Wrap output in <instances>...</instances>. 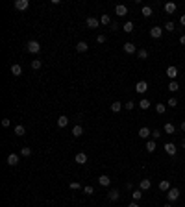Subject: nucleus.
<instances>
[{
    "mask_svg": "<svg viewBox=\"0 0 185 207\" xmlns=\"http://www.w3.org/2000/svg\"><path fill=\"white\" fill-rule=\"evenodd\" d=\"M26 50H28L30 54L41 52V43H39V41H28V43H26Z\"/></svg>",
    "mask_w": 185,
    "mask_h": 207,
    "instance_id": "obj_1",
    "label": "nucleus"
},
{
    "mask_svg": "<svg viewBox=\"0 0 185 207\" xmlns=\"http://www.w3.org/2000/svg\"><path fill=\"white\" fill-rule=\"evenodd\" d=\"M15 8L19 11H26L30 8V0H15Z\"/></svg>",
    "mask_w": 185,
    "mask_h": 207,
    "instance_id": "obj_2",
    "label": "nucleus"
},
{
    "mask_svg": "<svg viewBox=\"0 0 185 207\" xmlns=\"http://www.w3.org/2000/svg\"><path fill=\"white\" fill-rule=\"evenodd\" d=\"M178 198H180V189H176V187H174V189H170V191L167 192V200H169L170 203H172V202H176Z\"/></svg>",
    "mask_w": 185,
    "mask_h": 207,
    "instance_id": "obj_3",
    "label": "nucleus"
},
{
    "mask_svg": "<svg viewBox=\"0 0 185 207\" xmlns=\"http://www.w3.org/2000/svg\"><path fill=\"white\" fill-rule=\"evenodd\" d=\"M163 28H161V26H152L150 28V37H154V39H159L161 35H163Z\"/></svg>",
    "mask_w": 185,
    "mask_h": 207,
    "instance_id": "obj_4",
    "label": "nucleus"
},
{
    "mask_svg": "<svg viewBox=\"0 0 185 207\" xmlns=\"http://www.w3.org/2000/svg\"><path fill=\"white\" fill-rule=\"evenodd\" d=\"M135 91H137L139 95H145L146 91H148V83L146 81H137L135 83Z\"/></svg>",
    "mask_w": 185,
    "mask_h": 207,
    "instance_id": "obj_5",
    "label": "nucleus"
},
{
    "mask_svg": "<svg viewBox=\"0 0 185 207\" xmlns=\"http://www.w3.org/2000/svg\"><path fill=\"white\" fill-rule=\"evenodd\" d=\"M137 135L141 137V139H148V137L152 135V129H150V128H146V126H143V128H139Z\"/></svg>",
    "mask_w": 185,
    "mask_h": 207,
    "instance_id": "obj_6",
    "label": "nucleus"
},
{
    "mask_svg": "<svg viewBox=\"0 0 185 207\" xmlns=\"http://www.w3.org/2000/svg\"><path fill=\"white\" fill-rule=\"evenodd\" d=\"M85 24H87V28H98L100 26V20L95 19V17H87L85 19Z\"/></svg>",
    "mask_w": 185,
    "mask_h": 207,
    "instance_id": "obj_7",
    "label": "nucleus"
},
{
    "mask_svg": "<svg viewBox=\"0 0 185 207\" xmlns=\"http://www.w3.org/2000/svg\"><path fill=\"white\" fill-rule=\"evenodd\" d=\"M124 52L126 54H137V47H135V44L133 43H124Z\"/></svg>",
    "mask_w": 185,
    "mask_h": 207,
    "instance_id": "obj_8",
    "label": "nucleus"
},
{
    "mask_svg": "<svg viewBox=\"0 0 185 207\" xmlns=\"http://www.w3.org/2000/svg\"><path fill=\"white\" fill-rule=\"evenodd\" d=\"M74 161H76L78 165H85V163H87V154H85V152H80V154H76Z\"/></svg>",
    "mask_w": 185,
    "mask_h": 207,
    "instance_id": "obj_9",
    "label": "nucleus"
},
{
    "mask_svg": "<svg viewBox=\"0 0 185 207\" xmlns=\"http://www.w3.org/2000/svg\"><path fill=\"white\" fill-rule=\"evenodd\" d=\"M115 13H117L119 17H124V15L128 13V8H126L124 4H117V6H115Z\"/></svg>",
    "mask_w": 185,
    "mask_h": 207,
    "instance_id": "obj_10",
    "label": "nucleus"
},
{
    "mask_svg": "<svg viewBox=\"0 0 185 207\" xmlns=\"http://www.w3.org/2000/svg\"><path fill=\"white\" fill-rule=\"evenodd\" d=\"M167 76H169V78H170V80H172V81H174V80H176V78H178V68H176V67H174V65H172V67H169V68H167Z\"/></svg>",
    "mask_w": 185,
    "mask_h": 207,
    "instance_id": "obj_11",
    "label": "nucleus"
},
{
    "mask_svg": "<svg viewBox=\"0 0 185 207\" xmlns=\"http://www.w3.org/2000/svg\"><path fill=\"white\" fill-rule=\"evenodd\" d=\"M6 161H8L9 167H15V165H19V155H17V154H9Z\"/></svg>",
    "mask_w": 185,
    "mask_h": 207,
    "instance_id": "obj_12",
    "label": "nucleus"
},
{
    "mask_svg": "<svg viewBox=\"0 0 185 207\" xmlns=\"http://www.w3.org/2000/svg\"><path fill=\"white\" fill-rule=\"evenodd\" d=\"M152 187V181L148 179V178H145V179H141V183H139V189L141 191H148Z\"/></svg>",
    "mask_w": 185,
    "mask_h": 207,
    "instance_id": "obj_13",
    "label": "nucleus"
},
{
    "mask_svg": "<svg viewBox=\"0 0 185 207\" xmlns=\"http://www.w3.org/2000/svg\"><path fill=\"white\" fill-rule=\"evenodd\" d=\"M107 198H109L111 202H117V200L120 198V192H119L117 189H113V191H109V192H107Z\"/></svg>",
    "mask_w": 185,
    "mask_h": 207,
    "instance_id": "obj_14",
    "label": "nucleus"
},
{
    "mask_svg": "<svg viewBox=\"0 0 185 207\" xmlns=\"http://www.w3.org/2000/svg\"><path fill=\"white\" fill-rule=\"evenodd\" d=\"M165 152H167L169 155H176V152H178V148H176V146H174L172 143H167V144H165Z\"/></svg>",
    "mask_w": 185,
    "mask_h": 207,
    "instance_id": "obj_15",
    "label": "nucleus"
},
{
    "mask_svg": "<svg viewBox=\"0 0 185 207\" xmlns=\"http://www.w3.org/2000/svg\"><path fill=\"white\" fill-rule=\"evenodd\" d=\"M76 50L78 52H87L89 50V44L85 41H80V43H76Z\"/></svg>",
    "mask_w": 185,
    "mask_h": 207,
    "instance_id": "obj_16",
    "label": "nucleus"
},
{
    "mask_svg": "<svg viewBox=\"0 0 185 207\" xmlns=\"http://www.w3.org/2000/svg\"><path fill=\"white\" fill-rule=\"evenodd\" d=\"M176 9H178V6H176L174 2H167V4H165V13L170 15V13H174Z\"/></svg>",
    "mask_w": 185,
    "mask_h": 207,
    "instance_id": "obj_17",
    "label": "nucleus"
},
{
    "mask_svg": "<svg viewBox=\"0 0 185 207\" xmlns=\"http://www.w3.org/2000/svg\"><path fill=\"white\" fill-rule=\"evenodd\" d=\"M155 148H157L155 141H154V139H150V141L146 143V152H148V154H154V152H155Z\"/></svg>",
    "mask_w": 185,
    "mask_h": 207,
    "instance_id": "obj_18",
    "label": "nucleus"
},
{
    "mask_svg": "<svg viewBox=\"0 0 185 207\" xmlns=\"http://www.w3.org/2000/svg\"><path fill=\"white\" fill-rule=\"evenodd\" d=\"M159 191H163V192H169V191H170V183H169L167 179L159 181Z\"/></svg>",
    "mask_w": 185,
    "mask_h": 207,
    "instance_id": "obj_19",
    "label": "nucleus"
},
{
    "mask_svg": "<svg viewBox=\"0 0 185 207\" xmlns=\"http://www.w3.org/2000/svg\"><path fill=\"white\" fill-rule=\"evenodd\" d=\"M98 183H100L102 187H109V183H111V178H109V176H100V178H98Z\"/></svg>",
    "mask_w": 185,
    "mask_h": 207,
    "instance_id": "obj_20",
    "label": "nucleus"
},
{
    "mask_svg": "<svg viewBox=\"0 0 185 207\" xmlns=\"http://www.w3.org/2000/svg\"><path fill=\"white\" fill-rule=\"evenodd\" d=\"M11 74H13V76H20V74H22V67L17 65V63L11 65Z\"/></svg>",
    "mask_w": 185,
    "mask_h": 207,
    "instance_id": "obj_21",
    "label": "nucleus"
},
{
    "mask_svg": "<svg viewBox=\"0 0 185 207\" xmlns=\"http://www.w3.org/2000/svg\"><path fill=\"white\" fill-rule=\"evenodd\" d=\"M143 192L145 191H141V189H133V192H131V196H133V202H139L143 198Z\"/></svg>",
    "mask_w": 185,
    "mask_h": 207,
    "instance_id": "obj_22",
    "label": "nucleus"
},
{
    "mask_svg": "<svg viewBox=\"0 0 185 207\" xmlns=\"http://www.w3.org/2000/svg\"><path fill=\"white\" fill-rule=\"evenodd\" d=\"M13 131H15V135H17V137H22V135L26 133V128L22 126V124H19V126H15V129H13Z\"/></svg>",
    "mask_w": 185,
    "mask_h": 207,
    "instance_id": "obj_23",
    "label": "nucleus"
},
{
    "mask_svg": "<svg viewBox=\"0 0 185 207\" xmlns=\"http://www.w3.org/2000/svg\"><path fill=\"white\" fill-rule=\"evenodd\" d=\"M150 105H152V104H150V100H146V98H141V100H139V107H141L143 111H146Z\"/></svg>",
    "mask_w": 185,
    "mask_h": 207,
    "instance_id": "obj_24",
    "label": "nucleus"
},
{
    "mask_svg": "<svg viewBox=\"0 0 185 207\" xmlns=\"http://www.w3.org/2000/svg\"><path fill=\"white\" fill-rule=\"evenodd\" d=\"M163 129H165V133H169V135H174V131H176V128H174V124H172V122H167Z\"/></svg>",
    "mask_w": 185,
    "mask_h": 207,
    "instance_id": "obj_25",
    "label": "nucleus"
},
{
    "mask_svg": "<svg viewBox=\"0 0 185 207\" xmlns=\"http://www.w3.org/2000/svg\"><path fill=\"white\" fill-rule=\"evenodd\" d=\"M72 135H74V137H82V135H83V128H82L80 124H76V126L72 128Z\"/></svg>",
    "mask_w": 185,
    "mask_h": 207,
    "instance_id": "obj_26",
    "label": "nucleus"
},
{
    "mask_svg": "<svg viewBox=\"0 0 185 207\" xmlns=\"http://www.w3.org/2000/svg\"><path fill=\"white\" fill-rule=\"evenodd\" d=\"M122 32H126V33H131V32H133V22H131V20L124 22V26H122Z\"/></svg>",
    "mask_w": 185,
    "mask_h": 207,
    "instance_id": "obj_27",
    "label": "nucleus"
},
{
    "mask_svg": "<svg viewBox=\"0 0 185 207\" xmlns=\"http://www.w3.org/2000/svg\"><path fill=\"white\" fill-rule=\"evenodd\" d=\"M67 124H68V117H65V115H61V117L58 119V126H59V128H65Z\"/></svg>",
    "mask_w": 185,
    "mask_h": 207,
    "instance_id": "obj_28",
    "label": "nucleus"
},
{
    "mask_svg": "<svg viewBox=\"0 0 185 207\" xmlns=\"http://www.w3.org/2000/svg\"><path fill=\"white\" fill-rule=\"evenodd\" d=\"M137 57H139V59H146V57H148V50H146V48H139V50H137Z\"/></svg>",
    "mask_w": 185,
    "mask_h": 207,
    "instance_id": "obj_29",
    "label": "nucleus"
},
{
    "mask_svg": "<svg viewBox=\"0 0 185 207\" xmlns=\"http://www.w3.org/2000/svg\"><path fill=\"white\" fill-rule=\"evenodd\" d=\"M122 107H124V104H120V102H113V104H111V111H113V113H119Z\"/></svg>",
    "mask_w": 185,
    "mask_h": 207,
    "instance_id": "obj_30",
    "label": "nucleus"
},
{
    "mask_svg": "<svg viewBox=\"0 0 185 207\" xmlns=\"http://www.w3.org/2000/svg\"><path fill=\"white\" fill-rule=\"evenodd\" d=\"M165 111H167V105L165 104H155V113L157 115H165Z\"/></svg>",
    "mask_w": 185,
    "mask_h": 207,
    "instance_id": "obj_31",
    "label": "nucleus"
},
{
    "mask_svg": "<svg viewBox=\"0 0 185 207\" xmlns=\"http://www.w3.org/2000/svg\"><path fill=\"white\" fill-rule=\"evenodd\" d=\"M141 13H143L145 17H152V13H154V11H152V8H150V6H143V8H141Z\"/></svg>",
    "mask_w": 185,
    "mask_h": 207,
    "instance_id": "obj_32",
    "label": "nucleus"
},
{
    "mask_svg": "<svg viewBox=\"0 0 185 207\" xmlns=\"http://www.w3.org/2000/svg\"><path fill=\"white\" fill-rule=\"evenodd\" d=\"M100 22H102L104 26H111V17L109 15H102L100 17Z\"/></svg>",
    "mask_w": 185,
    "mask_h": 207,
    "instance_id": "obj_33",
    "label": "nucleus"
},
{
    "mask_svg": "<svg viewBox=\"0 0 185 207\" xmlns=\"http://www.w3.org/2000/svg\"><path fill=\"white\" fill-rule=\"evenodd\" d=\"M169 91H172V93H176V91H180V85H178V81L174 80V81H170L169 83V87H167Z\"/></svg>",
    "mask_w": 185,
    "mask_h": 207,
    "instance_id": "obj_34",
    "label": "nucleus"
},
{
    "mask_svg": "<svg viewBox=\"0 0 185 207\" xmlns=\"http://www.w3.org/2000/svg\"><path fill=\"white\" fill-rule=\"evenodd\" d=\"M20 155H22V157H28V155H32V148H28V146L20 148Z\"/></svg>",
    "mask_w": 185,
    "mask_h": 207,
    "instance_id": "obj_35",
    "label": "nucleus"
},
{
    "mask_svg": "<svg viewBox=\"0 0 185 207\" xmlns=\"http://www.w3.org/2000/svg\"><path fill=\"white\" fill-rule=\"evenodd\" d=\"M165 30H167V32H176V26H174V22H172V20H167Z\"/></svg>",
    "mask_w": 185,
    "mask_h": 207,
    "instance_id": "obj_36",
    "label": "nucleus"
},
{
    "mask_svg": "<svg viewBox=\"0 0 185 207\" xmlns=\"http://www.w3.org/2000/svg\"><path fill=\"white\" fill-rule=\"evenodd\" d=\"M41 65H43V63H41V59H33V61H32V68H33V71H39Z\"/></svg>",
    "mask_w": 185,
    "mask_h": 207,
    "instance_id": "obj_37",
    "label": "nucleus"
},
{
    "mask_svg": "<svg viewBox=\"0 0 185 207\" xmlns=\"http://www.w3.org/2000/svg\"><path fill=\"white\" fill-rule=\"evenodd\" d=\"M83 192H85L87 196H91V194H95V189H92L91 185H87V187H83Z\"/></svg>",
    "mask_w": 185,
    "mask_h": 207,
    "instance_id": "obj_38",
    "label": "nucleus"
},
{
    "mask_svg": "<svg viewBox=\"0 0 185 207\" xmlns=\"http://www.w3.org/2000/svg\"><path fill=\"white\" fill-rule=\"evenodd\" d=\"M167 105H169V107H176V105H178V100H176V98H169V100H167Z\"/></svg>",
    "mask_w": 185,
    "mask_h": 207,
    "instance_id": "obj_39",
    "label": "nucleus"
},
{
    "mask_svg": "<svg viewBox=\"0 0 185 207\" xmlns=\"http://www.w3.org/2000/svg\"><path fill=\"white\" fill-rule=\"evenodd\" d=\"M159 137H161V131H159V129H152V139H154V141H157Z\"/></svg>",
    "mask_w": 185,
    "mask_h": 207,
    "instance_id": "obj_40",
    "label": "nucleus"
},
{
    "mask_svg": "<svg viewBox=\"0 0 185 207\" xmlns=\"http://www.w3.org/2000/svg\"><path fill=\"white\" fill-rule=\"evenodd\" d=\"M68 187H71V189H72V191H78V189H82V187H80V183H78V181H71V185H68Z\"/></svg>",
    "mask_w": 185,
    "mask_h": 207,
    "instance_id": "obj_41",
    "label": "nucleus"
},
{
    "mask_svg": "<svg viewBox=\"0 0 185 207\" xmlns=\"http://www.w3.org/2000/svg\"><path fill=\"white\" fill-rule=\"evenodd\" d=\"M124 107H126L128 111H131V109L135 107V102H131V100H130V102H126V104H124Z\"/></svg>",
    "mask_w": 185,
    "mask_h": 207,
    "instance_id": "obj_42",
    "label": "nucleus"
},
{
    "mask_svg": "<svg viewBox=\"0 0 185 207\" xmlns=\"http://www.w3.org/2000/svg\"><path fill=\"white\" fill-rule=\"evenodd\" d=\"M96 43H98V44H102V43H106V35H102V33H100V35L96 37Z\"/></svg>",
    "mask_w": 185,
    "mask_h": 207,
    "instance_id": "obj_43",
    "label": "nucleus"
},
{
    "mask_svg": "<svg viewBox=\"0 0 185 207\" xmlns=\"http://www.w3.org/2000/svg\"><path fill=\"white\" fill-rule=\"evenodd\" d=\"M9 124H11V122H9V119H2V126H4V128H8Z\"/></svg>",
    "mask_w": 185,
    "mask_h": 207,
    "instance_id": "obj_44",
    "label": "nucleus"
},
{
    "mask_svg": "<svg viewBox=\"0 0 185 207\" xmlns=\"http://www.w3.org/2000/svg\"><path fill=\"white\" fill-rule=\"evenodd\" d=\"M109 28H111V30H119V28H120V26H119V24H117V22H111V26H109Z\"/></svg>",
    "mask_w": 185,
    "mask_h": 207,
    "instance_id": "obj_45",
    "label": "nucleus"
},
{
    "mask_svg": "<svg viewBox=\"0 0 185 207\" xmlns=\"http://www.w3.org/2000/svg\"><path fill=\"white\" fill-rule=\"evenodd\" d=\"M180 24H181V26H185V15H181V17H180Z\"/></svg>",
    "mask_w": 185,
    "mask_h": 207,
    "instance_id": "obj_46",
    "label": "nucleus"
},
{
    "mask_svg": "<svg viewBox=\"0 0 185 207\" xmlns=\"http://www.w3.org/2000/svg\"><path fill=\"white\" fill-rule=\"evenodd\" d=\"M128 207H139V203H137V202H131V203H130Z\"/></svg>",
    "mask_w": 185,
    "mask_h": 207,
    "instance_id": "obj_47",
    "label": "nucleus"
},
{
    "mask_svg": "<svg viewBox=\"0 0 185 207\" xmlns=\"http://www.w3.org/2000/svg\"><path fill=\"white\" fill-rule=\"evenodd\" d=\"M180 43H181V44H185V35H181V37H180Z\"/></svg>",
    "mask_w": 185,
    "mask_h": 207,
    "instance_id": "obj_48",
    "label": "nucleus"
},
{
    "mask_svg": "<svg viewBox=\"0 0 185 207\" xmlns=\"http://www.w3.org/2000/svg\"><path fill=\"white\" fill-rule=\"evenodd\" d=\"M181 131H185V120L181 122Z\"/></svg>",
    "mask_w": 185,
    "mask_h": 207,
    "instance_id": "obj_49",
    "label": "nucleus"
},
{
    "mask_svg": "<svg viewBox=\"0 0 185 207\" xmlns=\"http://www.w3.org/2000/svg\"><path fill=\"white\" fill-rule=\"evenodd\" d=\"M163 207H172V205H170V202H167V203H165Z\"/></svg>",
    "mask_w": 185,
    "mask_h": 207,
    "instance_id": "obj_50",
    "label": "nucleus"
},
{
    "mask_svg": "<svg viewBox=\"0 0 185 207\" xmlns=\"http://www.w3.org/2000/svg\"><path fill=\"white\" fill-rule=\"evenodd\" d=\"M181 144H183V148H185V139H183V141H181Z\"/></svg>",
    "mask_w": 185,
    "mask_h": 207,
    "instance_id": "obj_51",
    "label": "nucleus"
}]
</instances>
